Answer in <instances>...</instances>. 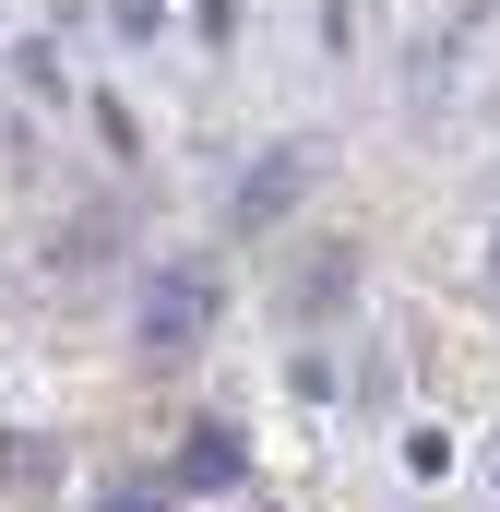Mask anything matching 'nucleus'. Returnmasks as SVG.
Here are the masks:
<instances>
[{"instance_id":"2","label":"nucleus","mask_w":500,"mask_h":512,"mask_svg":"<svg viewBox=\"0 0 500 512\" xmlns=\"http://www.w3.org/2000/svg\"><path fill=\"white\" fill-rule=\"evenodd\" d=\"M203 322H215V286H203V274H167V286L143 298V346H191Z\"/></svg>"},{"instance_id":"4","label":"nucleus","mask_w":500,"mask_h":512,"mask_svg":"<svg viewBox=\"0 0 500 512\" xmlns=\"http://www.w3.org/2000/svg\"><path fill=\"white\" fill-rule=\"evenodd\" d=\"M48 465H60V453H48L36 429H0V477H12V489H48Z\"/></svg>"},{"instance_id":"5","label":"nucleus","mask_w":500,"mask_h":512,"mask_svg":"<svg viewBox=\"0 0 500 512\" xmlns=\"http://www.w3.org/2000/svg\"><path fill=\"white\" fill-rule=\"evenodd\" d=\"M96 512H167V489H108Z\"/></svg>"},{"instance_id":"1","label":"nucleus","mask_w":500,"mask_h":512,"mask_svg":"<svg viewBox=\"0 0 500 512\" xmlns=\"http://www.w3.org/2000/svg\"><path fill=\"white\" fill-rule=\"evenodd\" d=\"M239 477H250V441L227 429V417H191L179 453H167V489H191V501H239Z\"/></svg>"},{"instance_id":"6","label":"nucleus","mask_w":500,"mask_h":512,"mask_svg":"<svg viewBox=\"0 0 500 512\" xmlns=\"http://www.w3.org/2000/svg\"><path fill=\"white\" fill-rule=\"evenodd\" d=\"M489 262H500V239H489Z\"/></svg>"},{"instance_id":"3","label":"nucleus","mask_w":500,"mask_h":512,"mask_svg":"<svg viewBox=\"0 0 500 512\" xmlns=\"http://www.w3.org/2000/svg\"><path fill=\"white\" fill-rule=\"evenodd\" d=\"M298 179H310V143H274V155H262V167L239 179V227L286 215V203H298Z\"/></svg>"}]
</instances>
